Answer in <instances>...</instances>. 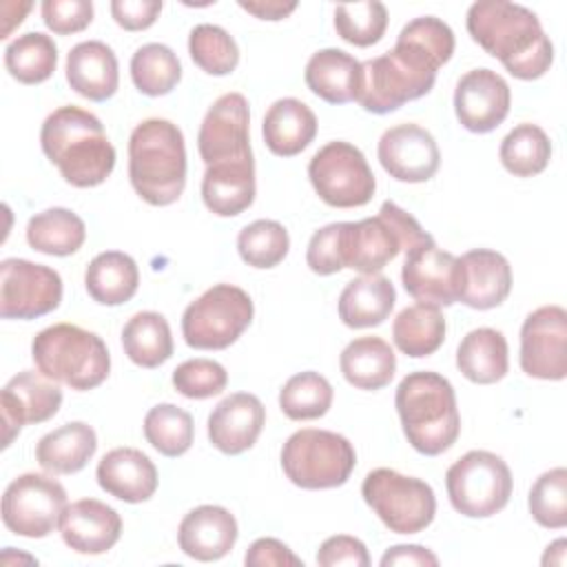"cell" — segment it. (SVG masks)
<instances>
[{
  "instance_id": "21",
  "label": "cell",
  "mask_w": 567,
  "mask_h": 567,
  "mask_svg": "<svg viewBox=\"0 0 567 567\" xmlns=\"http://www.w3.org/2000/svg\"><path fill=\"white\" fill-rule=\"evenodd\" d=\"M266 425V408L250 392L221 399L208 414V441L221 454L237 456L250 450Z\"/></svg>"
},
{
  "instance_id": "51",
  "label": "cell",
  "mask_w": 567,
  "mask_h": 567,
  "mask_svg": "<svg viewBox=\"0 0 567 567\" xmlns=\"http://www.w3.org/2000/svg\"><path fill=\"white\" fill-rule=\"evenodd\" d=\"M162 11L159 0H113L111 16L126 31L148 29Z\"/></svg>"
},
{
  "instance_id": "10",
  "label": "cell",
  "mask_w": 567,
  "mask_h": 567,
  "mask_svg": "<svg viewBox=\"0 0 567 567\" xmlns=\"http://www.w3.org/2000/svg\"><path fill=\"white\" fill-rule=\"evenodd\" d=\"M445 487L458 514L489 518L509 503L514 481L507 463L498 454L472 450L447 467Z\"/></svg>"
},
{
  "instance_id": "33",
  "label": "cell",
  "mask_w": 567,
  "mask_h": 567,
  "mask_svg": "<svg viewBox=\"0 0 567 567\" xmlns=\"http://www.w3.org/2000/svg\"><path fill=\"white\" fill-rule=\"evenodd\" d=\"M458 372L478 385H489L507 374V339L501 330L476 328L470 330L456 348Z\"/></svg>"
},
{
  "instance_id": "26",
  "label": "cell",
  "mask_w": 567,
  "mask_h": 567,
  "mask_svg": "<svg viewBox=\"0 0 567 567\" xmlns=\"http://www.w3.org/2000/svg\"><path fill=\"white\" fill-rule=\"evenodd\" d=\"M64 71L69 86L91 102H106L115 95L120 84L117 58L113 49L100 40L75 44L66 55Z\"/></svg>"
},
{
  "instance_id": "41",
  "label": "cell",
  "mask_w": 567,
  "mask_h": 567,
  "mask_svg": "<svg viewBox=\"0 0 567 567\" xmlns=\"http://www.w3.org/2000/svg\"><path fill=\"white\" fill-rule=\"evenodd\" d=\"M334 399L330 381L312 370L290 377L279 392V408L292 421L321 419Z\"/></svg>"
},
{
  "instance_id": "15",
  "label": "cell",
  "mask_w": 567,
  "mask_h": 567,
  "mask_svg": "<svg viewBox=\"0 0 567 567\" xmlns=\"http://www.w3.org/2000/svg\"><path fill=\"white\" fill-rule=\"evenodd\" d=\"M520 368L543 381L567 377V312L563 306H540L520 328Z\"/></svg>"
},
{
  "instance_id": "39",
  "label": "cell",
  "mask_w": 567,
  "mask_h": 567,
  "mask_svg": "<svg viewBox=\"0 0 567 567\" xmlns=\"http://www.w3.org/2000/svg\"><path fill=\"white\" fill-rule=\"evenodd\" d=\"M498 157L503 168L514 177H534L547 168L551 142L540 126L523 122L503 137Z\"/></svg>"
},
{
  "instance_id": "7",
  "label": "cell",
  "mask_w": 567,
  "mask_h": 567,
  "mask_svg": "<svg viewBox=\"0 0 567 567\" xmlns=\"http://www.w3.org/2000/svg\"><path fill=\"white\" fill-rule=\"evenodd\" d=\"M35 368L71 390L102 385L111 370V354L102 337L75 323H53L40 330L31 343Z\"/></svg>"
},
{
  "instance_id": "28",
  "label": "cell",
  "mask_w": 567,
  "mask_h": 567,
  "mask_svg": "<svg viewBox=\"0 0 567 567\" xmlns=\"http://www.w3.org/2000/svg\"><path fill=\"white\" fill-rule=\"evenodd\" d=\"M255 190V159L213 164L202 177V199L217 217H235L250 208Z\"/></svg>"
},
{
  "instance_id": "55",
  "label": "cell",
  "mask_w": 567,
  "mask_h": 567,
  "mask_svg": "<svg viewBox=\"0 0 567 567\" xmlns=\"http://www.w3.org/2000/svg\"><path fill=\"white\" fill-rule=\"evenodd\" d=\"M565 551H567V540L565 538L554 540L543 556V565H565Z\"/></svg>"
},
{
  "instance_id": "53",
  "label": "cell",
  "mask_w": 567,
  "mask_h": 567,
  "mask_svg": "<svg viewBox=\"0 0 567 567\" xmlns=\"http://www.w3.org/2000/svg\"><path fill=\"white\" fill-rule=\"evenodd\" d=\"M392 565H414V567H436L439 558L423 545H394L381 556V567Z\"/></svg>"
},
{
  "instance_id": "1",
  "label": "cell",
  "mask_w": 567,
  "mask_h": 567,
  "mask_svg": "<svg viewBox=\"0 0 567 567\" xmlns=\"http://www.w3.org/2000/svg\"><path fill=\"white\" fill-rule=\"evenodd\" d=\"M454 53V31L434 16L410 20L392 51L361 62L359 104L368 113H392L427 95L436 71Z\"/></svg>"
},
{
  "instance_id": "38",
  "label": "cell",
  "mask_w": 567,
  "mask_h": 567,
  "mask_svg": "<svg viewBox=\"0 0 567 567\" xmlns=\"http://www.w3.org/2000/svg\"><path fill=\"white\" fill-rule=\"evenodd\" d=\"M4 66L20 84H40L49 80L58 66V47L47 33H22L7 44Z\"/></svg>"
},
{
  "instance_id": "24",
  "label": "cell",
  "mask_w": 567,
  "mask_h": 567,
  "mask_svg": "<svg viewBox=\"0 0 567 567\" xmlns=\"http://www.w3.org/2000/svg\"><path fill=\"white\" fill-rule=\"evenodd\" d=\"M461 261V295L458 301L474 310L501 306L512 290L509 261L489 248H474L458 257Z\"/></svg>"
},
{
  "instance_id": "30",
  "label": "cell",
  "mask_w": 567,
  "mask_h": 567,
  "mask_svg": "<svg viewBox=\"0 0 567 567\" xmlns=\"http://www.w3.org/2000/svg\"><path fill=\"white\" fill-rule=\"evenodd\" d=\"M396 301L392 281L383 275H361L346 284L339 295V319L348 328L381 326Z\"/></svg>"
},
{
  "instance_id": "13",
  "label": "cell",
  "mask_w": 567,
  "mask_h": 567,
  "mask_svg": "<svg viewBox=\"0 0 567 567\" xmlns=\"http://www.w3.org/2000/svg\"><path fill=\"white\" fill-rule=\"evenodd\" d=\"M64 509L66 492L49 474H20L2 494V523L16 536H49L60 525Z\"/></svg>"
},
{
  "instance_id": "11",
  "label": "cell",
  "mask_w": 567,
  "mask_h": 567,
  "mask_svg": "<svg viewBox=\"0 0 567 567\" xmlns=\"http://www.w3.org/2000/svg\"><path fill=\"white\" fill-rule=\"evenodd\" d=\"M361 496L394 534H419L430 527L436 514L434 489L425 481L390 467L368 472Z\"/></svg>"
},
{
  "instance_id": "22",
  "label": "cell",
  "mask_w": 567,
  "mask_h": 567,
  "mask_svg": "<svg viewBox=\"0 0 567 567\" xmlns=\"http://www.w3.org/2000/svg\"><path fill=\"white\" fill-rule=\"evenodd\" d=\"M60 534L69 549L97 556L120 540L122 518L111 505L97 498H82L66 505L60 518Z\"/></svg>"
},
{
  "instance_id": "5",
  "label": "cell",
  "mask_w": 567,
  "mask_h": 567,
  "mask_svg": "<svg viewBox=\"0 0 567 567\" xmlns=\"http://www.w3.org/2000/svg\"><path fill=\"white\" fill-rule=\"evenodd\" d=\"M128 179L151 206H168L186 186V146L177 124L162 117L140 122L128 137Z\"/></svg>"
},
{
  "instance_id": "14",
  "label": "cell",
  "mask_w": 567,
  "mask_h": 567,
  "mask_svg": "<svg viewBox=\"0 0 567 567\" xmlns=\"http://www.w3.org/2000/svg\"><path fill=\"white\" fill-rule=\"evenodd\" d=\"M62 301V277L58 270L29 259H4L0 264V315L2 319H38L53 312Z\"/></svg>"
},
{
  "instance_id": "50",
  "label": "cell",
  "mask_w": 567,
  "mask_h": 567,
  "mask_svg": "<svg viewBox=\"0 0 567 567\" xmlns=\"http://www.w3.org/2000/svg\"><path fill=\"white\" fill-rule=\"evenodd\" d=\"M317 565H321V567H339V565L368 567L370 554H368V547L363 545V540L348 536V534H337L321 543V547L317 551Z\"/></svg>"
},
{
  "instance_id": "47",
  "label": "cell",
  "mask_w": 567,
  "mask_h": 567,
  "mask_svg": "<svg viewBox=\"0 0 567 567\" xmlns=\"http://www.w3.org/2000/svg\"><path fill=\"white\" fill-rule=\"evenodd\" d=\"M171 381L186 399H210L226 390L228 372L213 359H188L173 370Z\"/></svg>"
},
{
  "instance_id": "17",
  "label": "cell",
  "mask_w": 567,
  "mask_h": 567,
  "mask_svg": "<svg viewBox=\"0 0 567 567\" xmlns=\"http://www.w3.org/2000/svg\"><path fill=\"white\" fill-rule=\"evenodd\" d=\"M401 281L405 292L419 303L447 308L461 295V261L434 241L419 244L405 250Z\"/></svg>"
},
{
  "instance_id": "52",
  "label": "cell",
  "mask_w": 567,
  "mask_h": 567,
  "mask_svg": "<svg viewBox=\"0 0 567 567\" xmlns=\"http://www.w3.org/2000/svg\"><path fill=\"white\" fill-rule=\"evenodd\" d=\"M246 567H303L301 558L290 551V547L277 538H257L246 556Z\"/></svg>"
},
{
  "instance_id": "18",
  "label": "cell",
  "mask_w": 567,
  "mask_h": 567,
  "mask_svg": "<svg viewBox=\"0 0 567 567\" xmlns=\"http://www.w3.org/2000/svg\"><path fill=\"white\" fill-rule=\"evenodd\" d=\"M62 405V390L58 381L44 377L40 370H22L7 381L0 392L4 443L9 447L22 425L44 423L58 414Z\"/></svg>"
},
{
  "instance_id": "12",
  "label": "cell",
  "mask_w": 567,
  "mask_h": 567,
  "mask_svg": "<svg viewBox=\"0 0 567 567\" xmlns=\"http://www.w3.org/2000/svg\"><path fill=\"white\" fill-rule=\"evenodd\" d=\"M308 177L319 199L332 208L365 206L377 190L365 155L343 140L328 142L312 155Z\"/></svg>"
},
{
  "instance_id": "31",
  "label": "cell",
  "mask_w": 567,
  "mask_h": 567,
  "mask_svg": "<svg viewBox=\"0 0 567 567\" xmlns=\"http://www.w3.org/2000/svg\"><path fill=\"white\" fill-rule=\"evenodd\" d=\"M95 450V430L84 421H71L38 441L35 461L49 474H75L93 458Z\"/></svg>"
},
{
  "instance_id": "34",
  "label": "cell",
  "mask_w": 567,
  "mask_h": 567,
  "mask_svg": "<svg viewBox=\"0 0 567 567\" xmlns=\"http://www.w3.org/2000/svg\"><path fill=\"white\" fill-rule=\"evenodd\" d=\"M84 286L93 301L102 306H122L137 292V264L131 255L122 250L100 252L86 266Z\"/></svg>"
},
{
  "instance_id": "44",
  "label": "cell",
  "mask_w": 567,
  "mask_h": 567,
  "mask_svg": "<svg viewBox=\"0 0 567 567\" xmlns=\"http://www.w3.org/2000/svg\"><path fill=\"white\" fill-rule=\"evenodd\" d=\"M190 60L208 75H228L239 64V49L233 35L217 24H197L188 35Z\"/></svg>"
},
{
  "instance_id": "4",
  "label": "cell",
  "mask_w": 567,
  "mask_h": 567,
  "mask_svg": "<svg viewBox=\"0 0 567 567\" xmlns=\"http://www.w3.org/2000/svg\"><path fill=\"white\" fill-rule=\"evenodd\" d=\"M394 405L408 443L425 454L447 452L461 434V416L452 383L430 370L410 372L401 379Z\"/></svg>"
},
{
  "instance_id": "45",
  "label": "cell",
  "mask_w": 567,
  "mask_h": 567,
  "mask_svg": "<svg viewBox=\"0 0 567 567\" xmlns=\"http://www.w3.org/2000/svg\"><path fill=\"white\" fill-rule=\"evenodd\" d=\"M388 29V9L379 0L346 2L334 7V31L354 47L377 44Z\"/></svg>"
},
{
  "instance_id": "23",
  "label": "cell",
  "mask_w": 567,
  "mask_h": 567,
  "mask_svg": "<svg viewBox=\"0 0 567 567\" xmlns=\"http://www.w3.org/2000/svg\"><path fill=\"white\" fill-rule=\"evenodd\" d=\"M237 534V520L226 507L199 505L182 518L177 543L188 558L210 563L224 558L235 547Z\"/></svg>"
},
{
  "instance_id": "25",
  "label": "cell",
  "mask_w": 567,
  "mask_h": 567,
  "mask_svg": "<svg viewBox=\"0 0 567 567\" xmlns=\"http://www.w3.org/2000/svg\"><path fill=\"white\" fill-rule=\"evenodd\" d=\"M95 478L106 494L124 503H144L157 489V467L135 447H115L106 452L97 463Z\"/></svg>"
},
{
  "instance_id": "36",
  "label": "cell",
  "mask_w": 567,
  "mask_h": 567,
  "mask_svg": "<svg viewBox=\"0 0 567 567\" xmlns=\"http://www.w3.org/2000/svg\"><path fill=\"white\" fill-rule=\"evenodd\" d=\"M86 239V226L80 215L69 208H47L35 213L27 224V244L53 257H69L82 248Z\"/></svg>"
},
{
  "instance_id": "40",
  "label": "cell",
  "mask_w": 567,
  "mask_h": 567,
  "mask_svg": "<svg viewBox=\"0 0 567 567\" xmlns=\"http://www.w3.org/2000/svg\"><path fill=\"white\" fill-rule=\"evenodd\" d=\"M131 80L135 89L148 97L171 93L182 80V64L171 47L148 42L131 58Z\"/></svg>"
},
{
  "instance_id": "32",
  "label": "cell",
  "mask_w": 567,
  "mask_h": 567,
  "mask_svg": "<svg viewBox=\"0 0 567 567\" xmlns=\"http://www.w3.org/2000/svg\"><path fill=\"white\" fill-rule=\"evenodd\" d=\"M339 368L350 385L374 392L392 381L396 372V357L385 339L372 334L357 337L343 348Z\"/></svg>"
},
{
  "instance_id": "54",
  "label": "cell",
  "mask_w": 567,
  "mask_h": 567,
  "mask_svg": "<svg viewBox=\"0 0 567 567\" xmlns=\"http://www.w3.org/2000/svg\"><path fill=\"white\" fill-rule=\"evenodd\" d=\"M239 7L248 13H252L255 18H261V20H284L297 9V2H279V0L244 2V0H239Z\"/></svg>"
},
{
  "instance_id": "48",
  "label": "cell",
  "mask_w": 567,
  "mask_h": 567,
  "mask_svg": "<svg viewBox=\"0 0 567 567\" xmlns=\"http://www.w3.org/2000/svg\"><path fill=\"white\" fill-rule=\"evenodd\" d=\"M40 11L47 29H51L58 35L80 33L93 20L91 0H44Z\"/></svg>"
},
{
  "instance_id": "42",
  "label": "cell",
  "mask_w": 567,
  "mask_h": 567,
  "mask_svg": "<svg viewBox=\"0 0 567 567\" xmlns=\"http://www.w3.org/2000/svg\"><path fill=\"white\" fill-rule=\"evenodd\" d=\"M144 436L159 454L177 458L193 445V416L173 403H159L144 416Z\"/></svg>"
},
{
  "instance_id": "3",
  "label": "cell",
  "mask_w": 567,
  "mask_h": 567,
  "mask_svg": "<svg viewBox=\"0 0 567 567\" xmlns=\"http://www.w3.org/2000/svg\"><path fill=\"white\" fill-rule=\"evenodd\" d=\"M40 146L64 182L75 188L100 186L115 168V148L102 122L91 111L73 104L47 115L40 128Z\"/></svg>"
},
{
  "instance_id": "46",
  "label": "cell",
  "mask_w": 567,
  "mask_h": 567,
  "mask_svg": "<svg viewBox=\"0 0 567 567\" xmlns=\"http://www.w3.org/2000/svg\"><path fill=\"white\" fill-rule=\"evenodd\" d=\"M529 514L547 529L567 527V470L554 467L543 472L529 489Z\"/></svg>"
},
{
  "instance_id": "9",
  "label": "cell",
  "mask_w": 567,
  "mask_h": 567,
  "mask_svg": "<svg viewBox=\"0 0 567 567\" xmlns=\"http://www.w3.org/2000/svg\"><path fill=\"white\" fill-rule=\"evenodd\" d=\"M252 299L233 284H215L182 315L184 341L195 350H224L233 346L250 326Z\"/></svg>"
},
{
  "instance_id": "19",
  "label": "cell",
  "mask_w": 567,
  "mask_h": 567,
  "mask_svg": "<svg viewBox=\"0 0 567 567\" xmlns=\"http://www.w3.org/2000/svg\"><path fill=\"white\" fill-rule=\"evenodd\" d=\"M377 157L390 177L408 184L432 179L441 164L436 140L419 124H396L388 128L379 140Z\"/></svg>"
},
{
  "instance_id": "43",
  "label": "cell",
  "mask_w": 567,
  "mask_h": 567,
  "mask_svg": "<svg viewBox=\"0 0 567 567\" xmlns=\"http://www.w3.org/2000/svg\"><path fill=\"white\" fill-rule=\"evenodd\" d=\"M237 250L244 264L252 268H275L290 250V237L284 224L275 219H257L237 235Z\"/></svg>"
},
{
  "instance_id": "6",
  "label": "cell",
  "mask_w": 567,
  "mask_h": 567,
  "mask_svg": "<svg viewBox=\"0 0 567 567\" xmlns=\"http://www.w3.org/2000/svg\"><path fill=\"white\" fill-rule=\"evenodd\" d=\"M434 241L421 224L394 202H383L377 217L361 221H341L339 248L343 268L361 275L381 272L401 250Z\"/></svg>"
},
{
  "instance_id": "35",
  "label": "cell",
  "mask_w": 567,
  "mask_h": 567,
  "mask_svg": "<svg viewBox=\"0 0 567 567\" xmlns=\"http://www.w3.org/2000/svg\"><path fill=\"white\" fill-rule=\"evenodd\" d=\"M124 354L140 368L153 370L173 354L171 326L164 315L153 310L135 312L122 328Z\"/></svg>"
},
{
  "instance_id": "8",
  "label": "cell",
  "mask_w": 567,
  "mask_h": 567,
  "mask_svg": "<svg viewBox=\"0 0 567 567\" xmlns=\"http://www.w3.org/2000/svg\"><path fill=\"white\" fill-rule=\"evenodd\" d=\"M354 465L357 452L352 443L330 430H297L281 447V470L301 489L341 487Z\"/></svg>"
},
{
  "instance_id": "16",
  "label": "cell",
  "mask_w": 567,
  "mask_h": 567,
  "mask_svg": "<svg viewBox=\"0 0 567 567\" xmlns=\"http://www.w3.org/2000/svg\"><path fill=\"white\" fill-rule=\"evenodd\" d=\"M197 148L206 166L252 159L250 111L241 93H224L213 102L202 120Z\"/></svg>"
},
{
  "instance_id": "37",
  "label": "cell",
  "mask_w": 567,
  "mask_h": 567,
  "mask_svg": "<svg viewBox=\"0 0 567 567\" xmlns=\"http://www.w3.org/2000/svg\"><path fill=\"white\" fill-rule=\"evenodd\" d=\"M394 346L412 357H430L434 354L445 339V317L436 306L414 303L403 308L392 323Z\"/></svg>"
},
{
  "instance_id": "29",
  "label": "cell",
  "mask_w": 567,
  "mask_h": 567,
  "mask_svg": "<svg viewBox=\"0 0 567 567\" xmlns=\"http://www.w3.org/2000/svg\"><path fill=\"white\" fill-rule=\"evenodd\" d=\"M261 133L272 155L295 157L315 140L317 117L306 102L297 97H281L268 106Z\"/></svg>"
},
{
  "instance_id": "2",
  "label": "cell",
  "mask_w": 567,
  "mask_h": 567,
  "mask_svg": "<svg viewBox=\"0 0 567 567\" xmlns=\"http://www.w3.org/2000/svg\"><path fill=\"white\" fill-rule=\"evenodd\" d=\"M472 40L518 80L543 78L554 62V44L538 16L516 2L478 0L467 9Z\"/></svg>"
},
{
  "instance_id": "20",
  "label": "cell",
  "mask_w": 567,
  "mask_h": 567,
  "mask_svg": "<svg viewBox=\"0 0 567 567\" xmlns=\"http://www.w3.org/2000/svg\"><path fill=\"white\" fill-rule=\"evenodd\" d=\"M509 104V84L492 69H472L456 82L454 113L458 124L472 133H489L501 126Z\"/></svg>"
},
{
  "instance_id": "49",
  "label": "cell",
  "mask_w": 567,
  "mask_h": 567,
  "mask_svg": "<svg viewBox=\"0 0 567 567\" xmlns=\"http://www.w3.org/2000/svg\"><path fill=\"white\" fill-rule=\"evenodd\" d=\"M339 233H341V221L328 224L310 237L308 250H306V264L315 275L326 277V275H334V272L343 270Z\"/></svg>"
},
{
  "instance_id": "27",
  "label": "cell",
  "mask_w": 567,
  "mask_h": 567,
  "mask_svg": "<svg viewBox=\"0 0 567 567\" xmlns=\"http://www.w3.org/2000/svg\"><path fill=\"white\" fill-rule=\"evenodd\" d=\"M303 80L308 89L328 104L357 102L361 91V62L341 49H319L310 55Z\"/></svg>"
}]
</instances>
